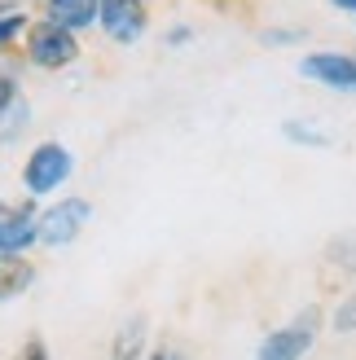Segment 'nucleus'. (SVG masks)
<instances>
[{
    "instance_id": "f257e3e1",
    "label": "nucleus",
    "mask_w": 356,
    "mask_h": 360,
    "mask_svg": "<svg viewBox=\"0 0 356 360\" xmlns=\"http://www.w3.org/2000/svg\"><path fill=\"white\" fill-rule=\"evenodd\" d=\"M88 215H93V202H88V198H62L58 207H49L40 220H35V242H44V246L75 242L80 229L88 224Z\"/></svg>"
},
{
    "instance_id": "f03ea898",
    "label": "nucleus",
    "mask_w": 356,
    "mask_h": 360,
    "mask_svg": "<svg viewBox=\"0 0 356 360\" xmlns=\"http://www.w3.org/2000/svg\"><path fill=\"white\" fill-rule=\"evenodd\" d=\"M70 150L58 146V141H44V146H35V154L27 158V167H23V185L40 198V193H53L62 185V180L70 176Z\"/></svg>"
},
{
    "instance_id": "7ed1b4c3",
    "label": "nucleus",
    "mask_w": 356,
    "mask_h": 360,
    "mask_svg": "<svg viewBox=\"0 0 356 360\" xmlns=\"http://www.w3.org/2000/svg\"><path fill=\"white\" fill-rule=\"evenodd\" d=\"M27 58L44 70H58V66H70L80 58V44H75V31H66L58 22H40L31 27V40H27Z\"/></svg>"
},
{
    "instance_id": "20e7f679",
    "label": "nucleus",
    "mask_w": 356,
    "mask_h": 360,
    "mask_svg": "<svg viewBox=\"0 0 356 360\" xmlns=\"http://www.w3.org/2000/svg\"><path fill=\"white\" fill-rule=\"evenodd\" d=\"M97 22L115 44H132L146 31V5L141 0H97Z\"/></svg>"
},
{
    "instance_id": "39448f33",
    "label": "nucleus",
    "mask_w": 356,
    "mask_h": 360,
    "mask_svg": "<svg viewBox=\"0 0 356 360\" xmlns=\"http://www.w3.org/2000/svg\"><path fill=\"white\" fill-rule=\"evenodd\" d=\"M308 79L326 84V88H339V93H356V58L348 53H312V58L299 62Z\"/></svg>"
},
{
    "instance_id": "423d86ee",
    "label": "nucleus",
    "mask_w": 356,
    "mask_h": 360,
    "mask_svg": "<svg viewBox=\"0 0 356 360\" xmlns=\"http://www.w3.org/2000/svg\"><path fill=\"white\" fill-rule=\"evenodd\" d=\"M31 242H35L31 207H5L0 202V255H23Z\"/></svg>"
},
{
    "instance_id": "0eeeda50",
    "label": "nucleus",
    "mask_w": 356,
    "mask_h": 360,
    "mask_svg": "<svg viewBox=\"0 0 356 360\" xmlns=\"http://www.w3.org/2000/svg\"><path fill=\"white\" fill-rule=\"evenodd\" d=\"M308 347H312V316L299 321V326H291V330L269 334V338L260 343V356H264V360H291V356H304Z\"/></svg>"
},
{
    "instance_id": "6e6552de",
    "label": "nucleus",
    "mask_w": 356,
    "mask_h": 360,
    "mask_svg": "<svg viewBox=\"0 0 356 360\" xmlns=\"http://www.w3.org/2000/svg\"><path fill=\"white\" fill-rule=\"evenodd\" d=\"M49 22L66 31H84L97 22V0H49Z\"/></svg>"
},
{
    "instance_id": "1a4fd4ad",
    "label": "nucleus",
    "mask_w": 356,
    "mask_h": 360,
    "mask_svg": "<svg viewBox=\"0 0 356 360\" xmlns=\"http://www.w3.org/2000/svg\"><path fill=\"white\" fill-rule=\"evenodd\" d=\"M31 264L27 259H18V255H0V303L13 299V295H23L27 285H31Z\"/></svg>"
},
{
    "instance_id": "9d476101",
    "label": "nucleus",
    "mask_w": 356,
    "mask_h": 360,
    "mask_svg": "<svg viewBox=\"0 0 356 360\" xmlns=\"http://www.w3.org/2000/svg\"><path fill=\"white\" fill-rule=\"evenodd\" d=\"M281 132H286V141H295V146H312V150H326L330 146V136L317 132V128H308V123H304V128H299V123H286Z\"/></svg>"
},
{
    "instance_id": "9b49d317",
    "label": "nucleus",
    "mask_w": 356,
    "mask_h": 360,
    "mask_svg": "<svg viewBox=\"0 0 356 360\" xmlns=\"http://www.w3.org/2000/svg\"><path fill=\"white\" fill-rule=\"evenodd\" d=\"M334 326H339V334H352V330H356V295L343 299V308L334 312Z\"/></svg>"
},
{
    "instance_id": "f8f14e48",
    "label": "nucleus",
    "mask_w": 356,
    "mask_h": 360,
    "mask_svg": "<svg viewBox=\"0 0 356 360\" xmlns=\"http://www.w3.org/2000/svg\"><path fill=\"white\" fill-rule=\"evenodd\" d=\"M23 27H27V18H23V13H5V18H0V44H9Z\"/></svg>"
},
{
    "instance_id": "ddd939ff",
    "label": "nucleus",
    "mask_w": 356,
    "mask_h": 360,
    "mask_svg": "<svg viewBox=\"0 0 356 360\" xmlns=\"http://www.w3.org/2000/svg\"><path fill=\"white\" fill-rule=\"evenodd\" d=\"M18 97V84L9 79V75H0V115H5L9 110V101Z\"/></svg>"
},
{
    "instance_id": "4468645a",
    "label": "nucleus",
    "mask_w": 356,
    "mask_h": 360,
    "mask_svg": "<svg viewBox=\"0 0 356 360\" xmlns=\"http://www.w3.org/2000/svg\"><path fill=\"white\" fill-rule=\"evenodd\" d=\"M330 5H339V9H352V13H356V0H330Z\"/></svg>"
}]
</instances>
